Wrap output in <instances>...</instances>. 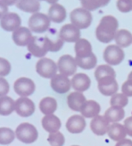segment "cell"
<instances>
[{"label":"cell","instance_id":"obj_1","mask_svg":"<svg viewBox=\"0 0 132 146\" xmlns=\"http://www.w3.org/2000/svg\"><path fill=\"white\" fill-rule=\"evenodd\" d=\"M118 28V20L113 15H106L101 18L98 27H96V38L101 43H110L111 41L114 40Z\"/></svg>","mask_w":132,"mask_h":146},{"label":"cell","instance_id":"obj_2","mask_svg":"<svg viewBox=\"0 0 132 146\" xmlns=\"http://www.w3.org/2000/svg\"><path fill=\"white\" fill-rule=\"evenodd\" d=\"M51 20L48 15L37 12L33 14L28 20V28L35 33H44L50 29Z\"/></svg>","mask_w":132,"mask_h":146},{"label":"cell","instance_id":"obj_3","mask_svg":"<svg viewBox=\"0 0 132 146\" xmlns=\"http://www.w3.org/2000/svg\"><path fill=\"white\" fill-rule=\"evenodd\" d=\"M70 21L80 30L88 28L93 21V16L88 9L84 8H77L71 11L70 15Z\"/></svg>","mask_w":132,"mask_h":146},{"label":"cell","instance_id":"obj_4","mask_svg":"<svg viewBox=\"0 0 132 146\" xmlns=\"http://www.w3.org/2000/svg\"><path fill=\"white\" fill-rule=\"evenodd\" d=\"M15 136L22 143L32 144L38 139V131L34 125L24 122L17 127L15 130Z\"/></svg>","mask_w":132,"mask_h":146},{"label":"cell","instance_id":"obj_5","mask_svg":"<svg viewBox=\"0 0 132 146\" xmlns=\"http://www.w3.org/2000/svg\"><path fill=\"white\" fill-rule=\"evenodd\" d=\"M27 50L34 56L43 58L49 51V45L46 37L33 36L27 44Z\"/></svg>","mask_w":132,"mask_h":146},{"label":"cell","instance_id":"obj_6","mask_svg":"<svg viewBox=\"0 0 132 146\" xmlns=\"http://www.w3.org/2000/svg\"><path fill=\"white\" fill-rule=\"evenodd\" d=\"M58 70V64L52 59L43 57L40 58L36 63V71L43 78H53Z\"/></svg>","mask_w":132,"mask_h":146},{"label":"cell","instance_id":"obj_7","mask_svg":"<svg viewBox=\"0 0 132 146\" xmlns=\"http://www.w3.org/2000/svg\"><path fill=\"white\" fill-rule=\"evenodd\" d=\"M103 57L106 62L111 66L120 64L125 59V52L121 47L117 44L108 45L103 53Z\"/></svg>","mask_w":132,"mask_h":146},{"label":"cell","instance_id":"obj_8","mask_svg":"<svg viewBox=\"0 0 132 146\" xmlns=\"http://www.w3.org/2000/svg\"><path fill=\"white\" fill-rule=\"evenodd\" d=\"M58 71L61 74L65 76L74 75L77 69V63L76 58H74L70 55H64L62 56L58 62Z\"/></svg>","mask_w":132,"mask_h":146},{"label":"cell","instance_id":"obj_9","mask_svg":"<svg viewBox=\"0 0 132 146\" xmlns=\"http://www.w3.org/2000/svg\"><path fill=\"white\" fill-rule=\"evenodd\" d=\"M14 91L21 97L30 96L35 91L34 82L31 79L26 77L19 78L14 83Z\"/></svg>","mask_w":132,"mask_h":146},{"label":"cell","instance_id":"obj_10","mask_svg":"<svg viewBox=\"0 0 132 146\" xmlns=\"http://www.w3.org/2000/svg\"><path fill=\"white\" fill-rule=\"evenodd\" d=\"M1 27L7 32H14L21 27V19L18 14L14 12H9L6 15L1 16L0 20Z\"/></svg>","mask_w":132,"mask_h":146},{"label":"cell","instance_id":"obj_11","mask_svg":"<svg viewBox=\"0 0 132 146\" xmlns=\"http://www.w3.org/2000/svg\"><path fill=\"white\" fill-rule=\"evenodd\" d=\"M98 89L104 96H113L119 90V85L114 77L107 76L98 80Z\"/></svg>","mask_w":132,"mask_h":146},{"label":"cell","instance_id":"obj_12","mask_svg":"<svg viewBox=\"0 0 132 146\" xmlns=\"http://www.w3.org/2000/svg\"><path fill=\"white\" fill-rule=\"evenodd\" d=\"M59 36L64 42L69 43H76L81 38V31L80 29L73 25L70 24H65L64 25L59 31Z\"/></svg>","mask_w":132,"mask_h":146},{"label":"cell","instance_id":"obj_13","mask_svg":"<svg viewBox=\"0 0 132 146\" xmlns=\"http://www.w3.org/2000/svg\"><path fill=\"white\" fill-rule=\"evenodd\" d=\"M35 111V105L34 102L26 98L21 97L15 101V112L21 117H28Z\"/></svg>","mask_w":132,"mask_h":146},{"label":"cell","instance_id":"obj_14","mask_svg":"<svg viewBox=\"0 0 132 146\" xmlns=\"http://www.w3.org/2000/svg\"><path fill=\"white\" fill-rule=\"evenodd\" d=\"M51 86L56 92L59 94H64L70 90L71 81L68 76L63 75L61 74H56L51 80Z\"/></svg>","mask_w":132,"mask_h":146},{"label":"cell","instance_id":"obj_15","mask_svg":"<svg viewBox=\"0 0 132 146\" xmlns=\"http://www.w3.org/2000/svg\"><path fill=\"white\" fill-rule=\"evenodd\" d=\"M32 38V31L25 27H19L12 33V39L18 46H27Z\"/></svg>","mask_w":132,"mask_h":146},{"label":"cell","instance_id":"obj_16","mask_svg":"<svg viewBox=\"0 0 132 146\" xmlns=\"http://www.w3.org/2000/svg\"><path fill=\"white\" fill-rule=\"evenodd\" d=\"M109 127V121L103 115L95 116L90 122V128L92 132L99 136L105 135L108 133Z\"/></svg>","mask_w":132,"mask_h":146},{"label":"cell","instance_id":"obj_17","mask_svg":"<svg viewBox=\"0 0 132 146\" xmlns=\"http://www.w3.org/2000/svg\"><path fill=\"white\" fill-rule=\"evenodd\" d=\"M86 127V121L82 115L70 116L66 122V129L70 133H81Z\"/></svg>","mask_w":132,"mask_h":146},{"label":"cell","instance_id":"obj_18","mask_svg":"<svg viewBox=\"0 0 132 146\" xmlns=\"http://www.w3.org/2000/svg\"><path fill=\"white\" fill-rule=\"evenodd\" d=\"M90 85L91 80L86 74H76L73 76L71 80V86L76 92H83L89 89Z\"/></svg>","mask_w":132,"mask_h":146},{"label":"cell","instance_id":"obj_19","mask_svg":"<svg viewBox=\"0 0 132 146\" xmlns=\"http://www.w3.org/2000/svg\"><path fill=\"white\" fill-rule=\"evenodd\" d=\"M48 16L52 21L55 23H61L66 19L67 12L63 5L59 3H54L52 4L48 9Z\"/></svg>","mask_w":132,"mask_h":146},{"label":"cell","instance_id":"obj_20","mask_svg":"<svg viewBox=\"0 0 132 146\" xmlns=\"http://www.w3.org/2000/svg\"><path fill=\"white\" fill-rule=\"evenodd\" d=\"M86 102L87 100L85 96L80 92H73L67 97L68 106L74 111H81Z\"/></svg>","mask_w":132,"mask_h":146},{"label":"cell","instance_id":"obj_21","mask_svg":"<svg viewBox=\"0 0 132 146\" xmlns=\"http://www.w3.org/2000/svg\"><path fill=\"white\" fill-rule=\"evenodd\" d=\"M41 123L43 128L50 133H54L58 132V130L61 127L60 119L54 115H48L44 116L42 118Z\"/></svg>","mask_w":132,"mask_h":146},{"label":"cell","instance_id":"obj_22","mask_svg":"<svg viewBox=\"0 0 132 146\" xmlns=\"http://www.w3.org/2000/svg\"><path fill=\"white\" fill-rule=\"evenodd\" d=\"M75 52L76 57L82 58L90 56L93 53L90 42L86 38H80L77 42L75 43Z\"/></svg>","mask_w":132,"mask_h":146},{"label":"cell","instance_id":"obj_23","mask_svg":"<svg viewBox=\"0 0 132 146\" xmlns=\"http://www.w3.org/2000/svg\"><path fill=\"white\" fill-rule=\"evenodd\" d=\"M80 112L83 117L94 118L101 112V105L96 101L88 100L85 103Z\"/></svg>","mask_w":132,"mask_h":146},{"label":"cell","instance_id":"obj_24","mask_svg":"<svg viewBox=\"0 0 132 146\" xmlns=\"http://www.w3.org/2000/svg\"><path fill=\"white\" fill-rule=\"evenodd\" d=\"M16 7L26 13L34 14L40 11V3L39 0H18Z\"/></svg>","mask_w":132,"mask_h":146},{"label":"cell","instance_id":"obj_25","mask_svg":"<svg viewBox=\"0 0 132 146\" xmlns=\"http://www.w3.org/2000/svg\"><path fill=\"white\" fill-rule=\"evenodd\" d=\"M107 133L109 138L113 141H121L125 139L127 135L125 126L119 123H113V125H111Z\"/></svg>","mask_w":132,"mask_h":146},{"label":"cell","instance_id":"obj_26","mask_svg":"<svg viewBox=\"0 0 132 146\" xmlns=\"http://www.w3.org/2000/svg\"><path fill=\"white\" fill-rule=\"evenodd\" d=\"M114 40L116 44L121 48L129 47L132 44V33L126 29L119 30L115 35Z\"/></svg>","mask_w":132,"mask_h":146},{"label":"cell","instance_id":"obj_27","mask_svg":"<svg viewBox=\"0 0 132 146\" xmlns=\"http://www.w3.org/2000/svg\"><path fill=\"white\" fill-rule=\"evenodd\" d=\"M58 108V103L55 98L47 97L41 99L40 102V110L46 115H52Z\"/></svg>","mask_w":132,"mask_h":146},{"label":"cell","instance_id":"obj_28","mask_svg":"<svg viewBox=\"0 0 132 146\" xmlns=\"http://www.w3.org/2000/svg\"><path fill=\"white\" fill-rule=\"evenodd\" d=\"M125 115V110H123V108L112 106L106 111L104 116L109 121V122L116 123L118 121H122L124 119Z\"/></svg>","mask_w":132,"mask_h":146},{"label":"cell","instance_id":"obj_29","mask_svg":"<svg viewBox=\"0 0 132 146\" xmlns=\"http://www.w3.org/2000/svg\"><path fill=\"white\" fill-rule=\"evenodd\" d=\"M14 110H15V102L8 96L1 97L0 98V115H9Z\"/></svg>","mask_w":132,"mask_h":146},{"label":"cell","instance_id":"obj_30","mask_svg":"<svg viewBox=\"0 0 132 146\" xmlns=\"http://www.w3.org/2000/svg\"><path fill=\"white\" fill-rule=\"evenodd\" d=\"M76 61L78 67H80L82 69H87V70L95 68L97 64V57L94 53H92L90 56L87 57H82V58L76 57Z\"/></svg>","mask_w":132,"mask_h":146},{"label":"cell","instance_id":"obj_31","mask_svg":"<svg viewBox=\"0 0 132 146\" xmlns=\"http://www.w3.org/2000/svg\"><path fill=\"white\" fill-rule=\"evenodd\" d=\"M107 76H112L116 78V73L114 69L111 67V65L103 64L98 66L96 68V70L94 71V77L97 80V81Z\"/></svg>","mask_w":132,"mask_h":146},{"label":"cell","instance_id":"obj_32","mask_svg":"<svg viewBox=\"0 0 132 146\" xmlns=\"http://www.w3.org/2000/svg\"><path fill=\"white\" fill-rule=\"evenodd\" d=\"M111 0H82L81 1L82 7L88 11H94L100 8L107 6Z\"/></svg>","mask_w":132,"mask_h":146},{"label":"cell","instance_id":"obj_33","mask_svg":"<svg viewBox=\"0 0 132 146\" xmlns=\"http://www.w3.org/2000/svg\"><path fill=\"white\" fill-rule=\"evenodd\" d=\"M15 133L10 129L7 127L0 128V144L3 145H9L15 139Z\"/></svg>","mask_w":132,"mask_h":146},{"label":"cell","instance_id":"obj_34","mask_svg":"<svg viewBox=\"0 0 132 146\" xmlns=\"http://www.w3.org/2000/svg\"><path fill=\"white\" fill-rule=\"evenodd\" d=\"M48 45H49V51L51 52H57L59 51L64 45V40L60 38L59 33L57 37H48L46 36Z\"/></svg>","mask_w":132,"mask_h":146},{"label":"cell","instance_id":"obj_35","mask_svg":"<svg viewBox=\"0 0 132 146\" xmlns=\"http://www.w3.org/2000/svg\"><path fill=\"white\" fill-rule=\"evenodd\" d=\"M129 103V99L127 96H125L124 93H116L114 94L110 101V104L112 106L119 107V108H125Z\"/></svg>","mask_w":132,"mask_h":146},{"label":"cell","instance_id":"obj_36","mask_svg":"<svg viewBox=\"0 0 132 146\" xmlns=\"http://www.w3.org/2000/svg\"><path fill=\"white\" fill-rule=\"evenodd\" d=\"M47 141L51 146H63L64 145L65 139L62 133L57 132L54 133H50L47 138Z\"/></svg>","mask_w":132,"mask_h":146},{"label":"cell","instance_id":"obj_37","mask_svg":"<svg viewBox=\"0 0 132 146\" xmlns=\"http://www.w3.org/2000/svg\"><path fill=\"white\" fill-rule=\"evenodd\" d=\"M117 8L123 13H128L132 10V1L131 0H118Z\"/></svg>","mask_w":132,"mask_h":146},{"label":"cell","instance_id":"obj_38","mask_svg":"<svg viewBox=\"0 0 132 146\" xmlns=\"http://www.w3.org/2000/svg\"><path fill=\"white\" fill-rule=\"evenodd\" d=\"M10 70H11V66H10V63L9 62V61L1 57L0 58V75H1V77L8 75L10 73Z\"/></svg>","mask_w":132,"mask_h":146},{"label":"cell","instance_id":"obj_39","mask_svg":"<svg viewBox=\"0 0 132 146\" xmlns=\"http://www.w3.org/2000/svg\"><path fill=\"white\" fill-rule=\"evenodd\" d=\"M122 92L127 97H132V80H127L122 85Z\"/></svg>","mask_w":132,"mask_h":146},{"label":"cell","instance_id":"obj_40","mask_svg":"<svg viewBox=\"0 0 132 146\" xmlns=\"http://www.w3.org/2000/svg\"><path fill=\"white\" fill-rule=\"evenodd\" d=\"M9 90V86L7 80L4 78H0V96L3 97L5 96Z\"/></svg>","mask_w":132,"mask_h":146},{"label":"cell","instance_id":"obj_41","mask_svg":"<svg viewBox=\"0 0 132 146\" xmlns=\"http://www.w3.org/2000/svg\"><path fill=\"white\" fill-rule=\"evenodd\" d=\"M124 124H125V127L126 129L127 134L132 137V116L125 119Z\"/></svg>","mask_w":132,"mask_h":146},{"label":"cell","instance_id":"obj_42","mask_svg":"<svg viewBox=\"0 0 132 146\" xmlns=\"http://www.w3.org/2000/svg\"><path fill=\"white\" fill-rule=\"evenodd\" d=\"M8 9H9L8 5L6 3H4L3 2L0 1V15H1V16H3V15H6L7 13H9Z\"/></svg>","mask_w":132,"mask_h":146},{"label":"cell","instance_id":"obj_43","mask_svg":"<svg viewBox=\"0 0 132 146\" xmlns=\"http://www.w3.org/2000/svg\"><path fill=\"white\" fill-rule=\"evenodd\" d=\"M115 146H132V140L125 139L121 141H119Z\"/></svg>","mask_w":132,"mask_h":146},{"label":"cell","instance_id":"obj_44","mask_svg":"<svg viewBox=\"0 0 132 146\" xmlns=\"http://www.w3.org/2000/svg\"><path fill=\"white\" fill-rule=\"evenodd\" d=\"M1 2H3L4 3H6L8 6H10V5H13L15 3H16L18 2V0H0Z\"/></svg>","mask_w":132,"mask_h":146},{"label":"cell","instance_id":"obj_45","mask_svg":"<svg viewBox=\"0 0 132 146\" xmlns=\"http://www.w3.org/2000/svg\"><path fill=\"white\" fill-rule=\"evenodd\" d=\"M46 3H50V4H54V3H58V0H45Z\"/></svg>","mask_w":132,"mask_h":146},{"label":"cell","instance_id":"obj_46","mask_svg":"<svg viewBox=\"0 0 132 146\" xmlns=\"http://www.w3.org/2000/svg\"><path fill=\"white\" fill-rule=\"evenodd\" d=\"M128 80H132V71L129 74V75H128Z\"/></svg>","mask_w":132,"mask_h":146},{"label":"cell","instance_id":"obj_47","mask_svg":"<svg viewBox=\"0 0 132 146\" xmlns=\"http://www.w3.org/2000/svg\"><path fill=\"white\" fill-rule=\"evenodd\" d=\"M39 1H45V0H39Z\"/></svg>","mask_w":132,"mask_h":146},{"label":"cell","instance_id":"obj_48","mask_svg":"<svg viewBox=\"0 0 132 146\" xmlns=\"http://www.w3.org/2000/svg\"><path fill=\"white\" fill-rule=\"evenodd\" d=\"M72 146H78V145H72Z\"/></svg>","mask_w":132,"mask_h":146},{"label":"cell","instance_id":"obj_49","mask_svg":"<svg viewBox=\"0 0 132 146\" xmlns=\"http://www.w3.org/2000/svg\"><path fill=\"white\" fill-rule=\"evenodd\" d=\"M81 1H82V0H81Z\"/></svg>","mask_w":132,"mask_h":146},{"label":"cell","instance_id":"obj_50","mask_svg":"<svg viewBox=\"0 0 132 146\" xmlns=\"http://www.w3.org/2000/svg\"><path fill=\"white\" fill-rule=\"evenodd\" d=\"M131 1H132V0H131Z\"/></svg>","mask_w":132,"mask_h":146}]
</instances>
